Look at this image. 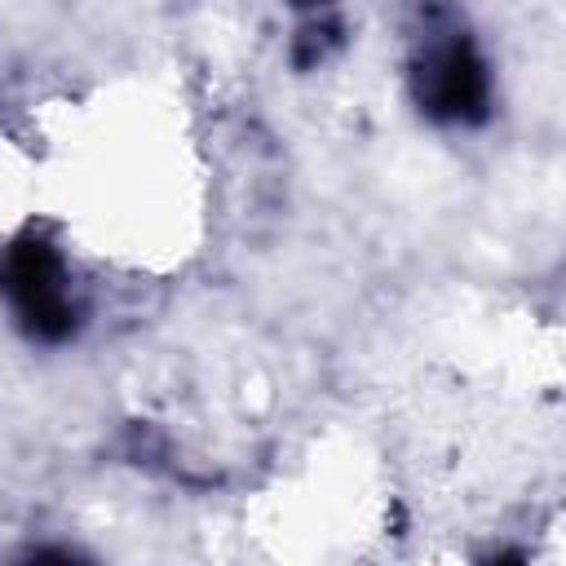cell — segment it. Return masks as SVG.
<instances>
[{
  "instance_id": "6da1fadb",
  "label": "cell",
  "mask_w": 566,
  "mask_h": 566,
  "mask_svg": "<svg viewBox=\"0 0 566 566\" xmlns=\"http://www.w3.org/2000/svg\"><path fill=\"white\" fill-rule=\"evenodd\" d=\"M0 296L9 301L13 318L27 327L31 340H66L80 323L66 261L40 234L18 239L0 256Z\"/></svg>"
},
{
  "instance_id": "7a4b0ae2",
  "label": "cell",
  "mask_w": 566,
  "mask_h": 566,
  "mask_svg": "<svg viewBox=\"0 0 566 566\" xmlns=\"http://www.w3.org/2000/svg\"><path fill=\"white\" fill-rule=\"evenodd\" d=\"M411 88L424 115L442 124H478L491 102L486 62L478 57L473 40L464 31H438L420 44L411 66Z\"/></svg>"
}]
</instances>
